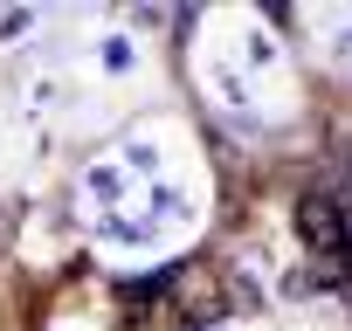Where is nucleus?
<instances>
[{"label":"nucleus","instance_id":"obj_1","mask_svg":"<svg viewBox=\"0 0 352 331\" xmlns=\"http://www.w3.org/2000/svg\"><path fill=\"white\" fill-rule=\"evenodd\" d=\"M297 228H304V242H311V249H324V262H338V249H345V228H338V201H331V194H304V207H297Z\"/></svg>","mask_w":352,"mask_h":331}]
</instances>
